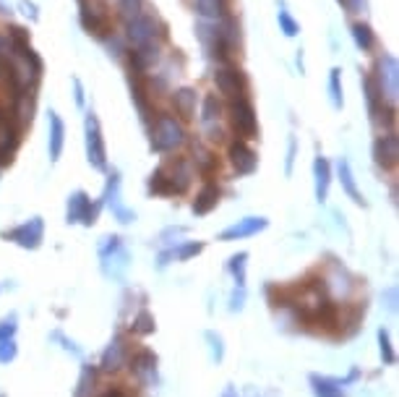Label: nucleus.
I'll list each match as a JSON object with an SVG mask.
<instances>
[{
    "label": "nucleus",
    "instance_id": "nucleus-1",
    "mask_svg": "<svg viewBox=\"0 0 399 397\" xmlns=\"http://www.w3.org/2000/svg\"><path fill=\"white\" fill-rule=\"evenodd\" d=\"M190 183H193V162L178 157L151 173L149 191L160 194V196H178V194L188 191Z\"/></svg>",
    "mask_w": 399,
    "mask_h": 397
},
{
    "label": "nucleus",
    "instance_id": "nucleus-2",
    "mask_svg": "<svg viewBox=\"0 0 399 397\" xmlns=\"http://www.w3.org/2000/svg\"><path fill=\"white\" fill-rule=\"evenodd\" d=\"M186 141V129L183 123L172 115H157L151 126V149L154 152H172Z\"/></svg>",
    "mask_w": 399,
    "mask_h": 397
},
{
    "label": "nucleus",
    "instance_id": "nucleus-3",
    "mask_svg": "<svg viewBox=\"0 0 399 397\" xmlns=\"http://www.w3.org/2000/svg\"><path fill=\"white\" fill-rule=\"evenodd\" d=\"M229 123H232V131L238 133L240 139H256L259 133V123H256V110L248 102V97L232 99L229 105Z\"/></svg>",
    "mask_w": 399,
    "mask_h": 397
},
{
    "label": "nucleus",
    "instance_id": "nucleus-4",
    "mask_svg": "<svg viewBox=\"0 0 399 397\" xmlns=\"http://www.w3.org/2000/svg\"><path fill=\"white\" fill-rule=\"evenodd\" d=\"M397 81H399V68L394 55H381L379 66H376V79H373L381 97L394 102L397 99Z\"/></svg>",
    "mask_w": 399,
    "mask_h": 397
},
{
    "label": "nucleus",
    "instance_id": "nucleus-5",
    "mask_svg": "<svg viewBox=\"0 0 399 397\" xmlns=\"http://www.w3.org/2000/svg\"><path fill=\"white\" fill-rule=\"evenodd\" d=\"M86 157H89L91 168H107V152H105V141H102L100 120H97L94 113L86 115Z\"/></svg>",
    "mask_w": 399,
    "mask_h": 397
},
{
    "label": "nucleus",
    "instance_id": "nucleus-6",
    "mask_svg": "<svg viewBox=\"0 0 399 397\" xmlns=\"http://www.w3.org/2000/svg\"><path fill=\"white\" fill-rule=\"evenodd\" d=\"M3 238L19 243L21 248H40L42 238H45V225L40 217H31L29 222H21L19 228L6 230Z\"/></svg>",
    "mask_w": 399,
    "mask_h": 397
},
{
    "label": "nucleus",
    "instance_id": "nucleus-7",
    "mask_svg": "<svg viewBox=\"0 0 399 397\" xmlns=\"http://www.w3.org/2000/svg\"><path fill=\"white\" fill-rule=\"evenodd\" d=\"M160 24H157V19H151V16H146V13H141V16H136V19L128 21V40L130 45L139 50V48H146V45H154V40H157V34H160Z\"/></svg>",
    "mask_w": 399,
    "mask_h": 397
},
{
    "label": "nucleus",
    "instance_id": "nucleus-8",
    "mask_svg": "<svg viewBox=\"0 0 399 397\" xmlns=\"http://www.w3.org/2000/svg\"><path fill=\"white\" fill-rule=\"evenodd\" d=\"M214 87L229 99H240L246 97V89H248V84H246V76L240 73L238 68H232V66H225V68H217L214 73Z\"/></svg>",
    "mask_w": 399,
    "mask_h": 397
},
{
    "label": "nucleus",
    "instance_id": "nucleus-9",
    "mask_svg": "<svg viewBox=\"0 0 399 397\" xmlns=\"http://www.w3.org/2000/svg\"><path fill=\"white\" fill-rule=\"evenodd\" d=\"M81 3V24L91 31V34H105L107 31V13L105 6L97 0H79Z\"/></svg>",
    "mask_w": 399,
    "mask_h": 397
},
{
    "label": "nucleus",
    "instance_id": "nucleus-10",
    "mask_svg": "<svg viewBox=\"0 0 399 397\" xmlns=\"http://www.w3.org/2000/svg\"><path fill=\"white\" fill-rule=\"evenodd\" d=\"M229 162L238 170V175H250L259 165V157L246 141H235V144H229Z\"/></svg>",
    "mask_w": 399,
    "mask_h": 397
},
{
    "label": "nucleus",
    "instance_id": "nucleus-11",
    "mask_svg": "<svg viewBox=\"0 0 399 397\" xmlns=\"http://www.w3.org/2000/svg\"><path fill=\"white\" fill-rule=\"evenodd\" d=\"M373 157L384 170L397 168L399 162V139L394 133H386V136H379V141L373 144Z\"/></svg>",
    "mask_w": 399,
    "mask_h": 397
},
{
    "label": "nucleus",
    "instance_id": "nucleus-12",
    "mask_svg": "<svg viewBox=\"0 0 399 397\" xmlns=\"http://www.w3.org/2000/svg\"><path fill=\"white\" fill-rule=\"evenodd\" d=\"M269 225V219L266 217H246V219H238L235 225H229L227 230H222L220 240H240V238H248V236H256L261 230Z\"/></svg>",
    "mask_w": 399,
    "mask_h": 397
},
{
    "label": "nucleus",
    "instance_id": "nucleus-13",
    "mask_svg": "<svg viewBox=\"0 0 399 397\" xmlns=\"http://www.w3.org/2000/svg\"><path fill=\"white\" fill-rule=\"evenodd\" d=\"M128 366L139 382H151L157 374V356L151 350H136V353H130Z\"/></svg>",
    "mask_w": 399,
    "mask_h": 397
},
{
    "label": "nucleus",
    "instance_id": "nucleus-14",
    "mask_svg": "<svg viewBox=\"0 0 399 397\" xmlns=\"http://www.w3.org/2000/svg\"><path fill=\"white\" fill-rule=\"evenodd\" d=\"M94 217H97V209H91V198L86 196L84 191H76V194L68 198V222L91 225Z\"/></svg>",
    "mask_w": 399,
    "mask_h": 397
},
{
    "label": "nucleus",
    "instance_id": "nucleus-15",
    "mask_svg": "<svg viewBox=\"0 0 399 397\" xmlns=\"http://www.w3.org/2000/svg\"><path fill=\"white\" fill-rule=\"evenodd\" d=\"M130 353H133L130 345H126V340L118 338L107 350H105V356H102V368H105V371H120L123 366H128Z\"/></svg>",
    "mask_w": 399,
    "mask_h": 397
},
{
    "label": "nucleus",
    "instance_id": "nucleus-16",
    "mask_svg": "<svg viewBox=\"0 0 399 397\" xmlns=\"http://www.w3.org/2000/svg\"><path fill=\"white\" fill-rule=\"evenodd\" d=\"M329 183H331V168L324 157H316L313 162V186H316V198L326 201L329 196Z\"/></svg>",
    "mask_w": 399,
    "mask_h": 397
},
{
    "label": "nucleus",
    "instance_id": "nucleus-17",
    "mask_svg": "<svg viewBox=\"0 0 399 397\" xmlns=\"http://www.w3.org/2000/svg\"><path fill=\"white\" fill-rule=\"evenodd\" d=\"M50 159H60V152H63V141H66V126H63V120H60L58 113H52L50 110Z\"/></svg>",
    "mask_w": 399,
    "mask_h": 397
},
{
    "label": "nucleus",
    "instance_id": "nucleus-18",
    "mask_svg": "<svg viewBox=\"0 0 399 397\" xmlns=\"http://www.w3.org/2000/svg\"><path fill=\"white\" fill-rule=\"evenodd\" d=\"M172 105H175L180 118H193V113H196V89H188V87L178 89L172 94Z\"/></svg>",
    "mask_w": 399,
    "mask_h": 397
},
{
    "label": "nucleus",
    "instance_id": "nucleus-19",
    "mask_svg": "<svg viewBox=\"0 0 399 397\" xmlns=\"http://www.w3.org/2000/svg\"><path fill=\"white\" fill-rule=\"evenodd\" d=\"M217 201H220V189H217L214 183H206V186L199 191L196 201H193V212H196V215H209L211 209L217 207Z\"/></svg>",
    "mask_w": 399,
    "mask_h": 397
},
{
    "label": "nucleus",
    "instance_id": "nucleus-20",
    "mask_svg": "<svg viewBox=\"0 0 399 397\" xmlns=\"http://www.w3.org/2000/svg\"><path fill=\"white\" fill-rule=\"evenodd\" d=\"M310 387H313V395L316 397H345L340 382H334V379L329 377L313 374V377H310Z\"/></svg>",
    "mask_w": 399,
    "mask_h": 397
},
{
    "label": "nucleus",
    "instance_id": "nucleus-21",
    "mask_svg": "<svg viewBox=\"0 0 399 397\" xmlns=\"http://www.w3.org/2000/svg\"><path fill=\"white\" fill-rule=\"evenodd\" d=\"M196 13L204 19L222 21L227 16V0H196Z\"/></svg>",
    "mask_w": 399,
    "mask_h": 397
},
{
    "label": "nucleus",
    "instance_id": "nucleus-22",
    "mask_svg": "<svg viewBox=\"0 0 399 397\" xmlns=\"http://www.w3.org/2000/svg\"><path fill=\"white\" fill-rule=\"evenodd\" d=\"M340 180H342V189L347 191V196L355 201V204H363V194L355 186V178H352V170H349L347 159H340Z\"/></svg>",
    "mask_w": 399,
    "mask_h": 397
},
{
    "label": "nucleus",
    "instance_id": "nucleus-23",
    "mask_svg": "<svg viewBox=\"0 0 399 397\" xmlns=\"http://www.w3.org/2000/svg\"><path fill=\"white\" fill-rule=\"evenodd\" d=\"M193 162H196V170L206 173V175H211L214 170L220 168V165H217V157L211 154L209 149L201 147V144H196V147H193Z\"/></svg>",
    "mask_w": 399,
    "mask_h": 397
},
{
    "label": "nucleus",
    "instance_id": "nucleus-24",
    "mask_svg": "<svg viewBox=\"0 0 399 397\" xmlns=\"http://www.w3.org/2000/svg\"><path fill=\"white\" fill-rule=\"evenodd\" d=\"M97 389V371L94 368H84V374L79 379V387H76V397H91Z\"/></svg>",
    "mask_w": 399,
    "mask_h": 397
},
{
    "label": "nucleus",
    "instance_id": "nucleus-25",
    "mask_svg": "<svg viewBox=\"0 0 399 397\" xmlns=\"http://www.w3.org/2000/svg\"><path fill=\"white\" fill-rule=\"evenodd\" d=\"M352 37H355V42H358V48L363 50V52H368V50L373 48V42H376L368 24H355V27H352Z\"/></svg>",
    "mask_w": 399,
    "mask_h": 397
},
{
    "label": "nucleus",
    "instance_id": "nucleus-26",
    "mask_svg": "<svg viewBox=\"0 0 399 397\" xmlns=\"http://www.w3.org/2000/svg\"><path fill=\"white\" fill-rule=\"evenodd\" d=\"M220 99L217 97H206L204 99V115H201V120H204V126L209 129L214 120H220Z\"/></svg>",
    "mask_w": 399,
    "mask_h": 397
},
{
    "label": "nucleus",
    "instance_id": "nucleus-27",
    "mask_svg": "<svg viewBox=\"0 0 399 397\" xmlns=\"http://www.w3.org/2000/svg\"><path fill=\"white\" fill-rule=\"evenodd\" d=\"M118 10L126 21L136 19V16H141V10H144V0H120Z\"/></svg>",
    "mask_w": 399,
    "mask_h": 397
},
{
    "label": "nucleus",
    "instance_id": "nucleus-28",
    "mask_svg": "<svg viewBox=\"0 0 399 397\" xmlns=\"http://www.w3.org/2000/svg\"><path fill=\"white\" fill-rule=\"evenodd\" d=\"M133 332L136 335H151L154 332V317L149 311H141L139 317L133 319Z\"/></svg>",
    "mask_w": 399,
    "mask_h": 397
},
{
    "label": "nucleus",
    "instance_id": "nucleus-29",
    "mask_svg": "<svg viewBox=\"0 0 399 397\" xmlns=\"http://www.w3.org/2000/svg\"><path fill=\"white\" fill-rule=\"evenodd\" d=\"M246 259H248V254H238V257L229 259V272L235 275V280H238L240 288L246 285Z\"/></svg>",
    "mask_w": 399,
    "mask_h": 397
},
{
    "label": "nucleus",
    "instance_id": "nucleus-30",
    "mask_svg": "<svg viewBox=\"0 0 399 397\" xmlns=\"http://www.w3.org/2000/svg\"><path fill=\"white\" fill-rule=\"evenodd\" d=\"M329 89H331V99H334V108H342V87H340V68L331 71L329 76Z\"/></svg>",
    "mask_w": 399,
    "mask_h": 397
},
{
    "label": "nucleus",
    "instance_id": "nucleus-31",
    "mask_svg": "<svg viewBox=\"0 0 399 397\" xmlns=\"http://www.w3.org/2000/svg\"><path fill=\"white\" fill-rule=\"evenodd\" d=\"M379 342H381V356H384V363H394L397 356H394V350H391V342H389V335L381 329L379 332Z\"/></svg>",
    "mask_w": 399,
    "mask_h": 397
},
{
    "label": "nucleus",
    "instance_id": "nucleus-32",
    "mask_svg": "<svg viewBox=\"0 0 399 397\" xmlns=\"http://www.w3.org/2000/svg\"><path fill=\"white\" fill-rule=\"evenodd\" d=\"M201 251H204V243H186V246L178 248V251H172V254H175L180 261H186V259L196 257V254H201Z\"/></svg>",
    "mask_w": 399,
    "mask_h": 397
},
{
    "label": "nucleus",
    "instance_id": "nucleus-33",
    "mask_svg": "<svg viewBox=\"0 0 399 397\" xmlns=\"http://www.w3.org/2000/svg\"><path fill=\"white\" fill-rule=\"evenodd\" d=\"M280 27L287 37H295V34H298V24H295V19L289 16L287 10H280Z\"/></svg>",
    "mask_w": 399,
    "mask_h": 397
},
{
    "label": "nucleus",
    "instance_id": "nucleus-34",
    "mask_svg": "<svg viewBox=\"0 0 399 397\" xmlns=\"http://www.w3.org/2000/svg\"><path fill=\"white\" fill-rule=\"evenodd\" d=\"M16 353H19V350H16V342H13V340H3V342H0V363L13 361Z\"/></svg>",
    "mask_w": 399,
    "mask_h": 397
},
{
    "label": "nucleus",
    "instance_id": "nucleus-35",
    "mask_svg": "<svg viewBox=\"0 0 399 397\" xmlns=\"http://www.w3.org/2000/svg\"><path fill=\"white\" fill-rule=\"evenodd\" d=\"M13 335H16V317H8L3 322V327H0V342L3 340H13Z\"/></svg>",
    "mask_w": 399,
    "mask_h": 397
},
{
    "label": "nucleus",
    "instance_id": "nucleus-36",
    "mask_svg": "<svg viewBox=\"0 0 399 397\" xmlns=\"http://www.w3.org/2000/svg\"><path fill=\"white\" fill-rule=\"evenodd\" d=\"M100 397H128V392H126V389H120V387H110L107 392H102Z\"/></svg>",
    "mask_w": 399,
    "mask_h": 397
},
{
    "label": "nucleus",
    "instance_id": "nucleus-37",
    "mask_svg": "<svg viewBox=\"0 0 399 397\" xmlns=\"http://www.w3.org/2000/svg\"><path fill=\"white\" fill-rule=\"evenodd\" d=\"M292 157H295V141H289V157H287V173L292 170Z\"/></svg>",
    "mask_w": 399,
    "mask_h": 397
},
{
    "label": "nucleus",
    "instance_id": "nucleus-38",
    "mask_svg": "<svg viewBox=\"0 0 399 397\" xmlns=\"http://www.w3.org/2000/svg\"><path fill=\"white\" fill-rule=\"evenodd\" d=\"M222 397H235V392H232V389H227V392H225Z\"/></svg>",
    "mask_w": 399,
    "mask_h": 397
}]
</instances>
